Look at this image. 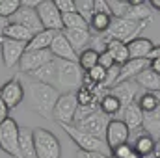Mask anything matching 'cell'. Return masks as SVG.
Returning a JSON list of instances; mask_svg holds the SVG:
<instances>
[{
	"instance_id": "6da1fadb",
	"label": "cell",
	"mask_w": 160,
	"mask_h": 158,
	"mask_svg": "<svg viewBox=\"0 0 160 158\" xmlns=\"http://www.w3.org/2000/svg\"><path fill=\"white\" fill-rule=\"evenodd\" d=\"M24 93H26V101H28V108L34 110L36 114H39L41 117L45 119H52V112H54V106L60 99V91L48 84H43L36 78H28L26 82V87H24Z\"/></svg>"
},
{
	"instance_id": "7a4b0ae2",
	"label": "cell",
	"mask_w": 160,
	"mask_h": 158,
	"mask_svg": "<svg viewBox=\"0 0 160 158\" xmlns=\"http://www.w3.org/2000/svg\"><path fill=\"white\" fill-rule=\"evenodd\" d=\"M82 69L78 63L75 62H65V60H58V67H56V80L54 86L62 95L63 93H77L82 86Z\"/></svg>"
},
{
	"instance_id": "3957f363",
	"label": "cell",
	"mask_w": 160,
	"mask_h": 158,
	"mask_svg": "<svg viewBox=\"0 0 160 158\" xmlns=\"http://www.w3.org/2000/svg\"><path fill=\"white\" fill-rule=\"evenodd\" d=\"M62 128H63V130H65V134H67V136L77 143L78 151L112 155V151H110V147H108V143H106L104 140H99V138H95V136H91V134H86V132L78 130V128H77V126H73V125H63Z\"/></svg>"
},
{
	"instance_id": "277c9868",
	"label": "cell",
	"mask_w": 160,
	"mask_h": 158,
	"mask_svg": "<svg viewBox=\"0 0 160 158\" xmlns=\"http://www.w3.org/2000/svg\"><path fill=\"white\" fill-rule=\"evenodd\" d=\"M147 22L149 21H145V22H134V21H128V19H114L110 30L104 34L102 39H104V43H108L110 39L130 43L132 39L138 37V32H142Z\"/></svg>"
},
{
	"instance_id": "5b68a950",
	"label": "cell",
	"mask_w": 160,
	"mask_h": 158,
	"mask_svg": "<svg viewBox=\"0 0 160 158\" xmlns=\"http://www.w3.org/2000/svg\"><path fill=\"white\" fill-rule=\"evenodd\" d=\"M19 138H21V126L17 125V121L9 117L4 123H0V151H4L11 158H22Z\"/></svg>"
},
{
	"instance_id": "8992f818",
	"label": "cell",
	"mask_w": 160,
	"mask_h": 158,
	"mask_svg": "<svg viewBox=\"0 0 160 158\" xmlns=\"http://www.w3.org/2000/svg\"><path fill=\"white\" fill-rule=\"evenodd\" d=\"M34 141H36V155L38 158H62L60 140L47 128H34Z\"/></svg>"
},
{
	"instance_id": "52a82bcc",
	"label": "cell",
	"mask_w": 160,
	"mask_h": 158,
	"mask_svg": "<svg viewBox=\"0 0 160 158\" xmlns=\"http://www.w3.org/2000/svg\"><path fill=\"white\" fill-rule=\"evenodd\" d=\"M78 110V101H77V93H63L60 95L54 112H52V119L58 125H75V116Z\"/></svg>"
},
{
	"instance_id": "ba28073f",
	"label": "cell",
	"mask_w": 160,
	"mask_h": 158,
	"mask_svg": "<svg viewBox=\"0 0 160 158\" xmlns=\"http://www.w3.org/2000/svg\"><path fill=\"white\" fill-rule=\"evenodd\" d=\"M38 15L45 30H52V32H63V19L60 9L56 7L54 0H41L39 7H38Z\"/></svg>"
},
{
	"instance_id": "9c48e42d",
	"label": "cell",
	"mask_w": 160,
	"mask_h": 158,
	"mask_svg": "<svg viewBox=\"0 0 160 158\" xmlns=\"http://www.w3.org/2000/svg\"><path fill=\"white\" fill-rule=\"evenodd\" d=\"M54 56L50 54V50H26L19 62V71L22 75H32L36 71H39L45 63H48Z\"/></svg>"
},
{
	"instance_id": "30bf717a",
	"label": "cell",
	"mask_w": 160,
	"mask_h": 158,
	"mask_svg": "<svg viewBox=\"0 0 160 158\" xmlns=\"http://www.w3.org/2000/svg\"><path fill=\"white\" fill-rule=\"evenodd\" d=\"M24 97H26L24 86H22V82H21L19 77L8 80V82L0 87V99L8 104L9 110H11V108H17V106L24 101Z\"/></svg>"
},
{
	"instance_id": "8fae6325",
	"label": "cell",
	"mask_w": 160,
	"mask_h": 158,
	"mask_svg": "<svg viewBox=\"0 0 160 158\" xmlns=\"http://www.w3.org/2000/svg\"><path fill=\"white\" fill-rule=\"evenodd\" d=\"M108 123H110V119L106 117L101 110H97L93 116H89L88 119H84L82 123H78L77 128L82 130V132H86V134H91V136L99 138V140H104L106 138V126H108Z\"/></svg>"
},
{
	"instance_id": "7c38bea8",
	"label": "cell",
	"mask_w": 160,
	"mask_h": 158,
	"mask_svg": "<svg viewBox=\"0 0 160 158\" xmlns=\"http://www.w3.org/2000/svg\"><path fill=\"white\" fill-rule=\"evenodd\" d=\"M0 52H2L4 65H6L8 69H11V67L19 65V62H21L22 54L26 52V43L0 37Z\"/></svg>"
},
{
	"instance_id": "4fadbf2b",
	"label": "cell",
	"mask_w": 160,
	"mask_h": 158,
	"mask_svg": "<svg viewBox=\"0 0 160 158\" xmlns=\"http://www.w3.org/2000/svg\"><path fill=\"white\" fill-rule=\"evenodd\" d=\"M128 138H130V130L125 125V121L123 119H110V123L106 126V138H104L110 151L123 145V143H128Z\"/></svg>"
},
{
	"instance_id": "5bb4252c",
	"label": "cell",
	"mask_w": 160,
	"mask_h": 158,
	"mask_svg": "<svg viewBox=\"0 0 160 158\" xmlns=\"http://www.w3.org/2000/svg\"><path fill=\"white\" fill-rule=\"evenodd\" d=\"M9 22H15V24L24 26V28H26V30H30L34 36L45 30V28H43V24H41V21H39L38 9H30V7H22V6H21V7H19V11L9 19Z\"/></svg>"
},
{
	"instance_id": "9a60e30c",
	"label": "cell",
	"mask_w": 160,
	"mask_h": 158,
	"mask_svg": "<svg viewBox=\"0 0 160 158\" xmlns=\"http://www.w3.org/2000/svg\"><path fill=\"white\" fill-rule=\"evenodd\" d=\"M50 54L58 60H65V62H78V54L75 52V48L71 47V43L63 36V32H58L56 37L50 45Z\"/></svg>"
},
{
	"instance_id": "2e32d148",
	"label": "cell",
	"mask_w": 160,
	"mask_h": 158,
	"mask_svg": "<svg viewBox=\"0 0 160 158\" xmlns=\"http://www.w3.org/2000/svg\"><path fill=\"white\" fill-rule=\"evenodd\" d=\"M127 47H128L130 60H149L155 50V43L149 37H136L130 43H127Z\"/></svg>"
},
{
	"instance_id": "e0dca14e",
	"label": "cell",
	"mask_w": 160,
	"mask_h": 158,
	"mask_svg": "<svg viewBox=\"0 0 160 158\" xmlns=\"http://www.w3.org/2000/svg\"><path fill=\"white\" fill-rule=\"evenodd\" d=\"M136 91H138V86L134 82H123V84H118L116 87L110 89V93L119 101L121 112L127 106H130L132 102H136Z\"/></svg>"
},
{
	"instance_id": "ac0fdd59",
	"label": "cell",
	"mask_w": 160,
	"mask_h": 158,
	"mask_svg": "<svg viewBox=\"0 0 160 158\" xmlns=\"http://www.w3.org/2000/svg\"><path fill=\"white\" fill-rule=\"evenodd\" d=\"M145 69H149V60H128L125 65H121L118 84L132 82L142 71H145Z\"/></svg>"
},
{
	"instance_id": "d6986e66",
	"label": "cell",
	"mask_w": 160,
	"mask_h": 158,
	"mask_svg": "<svg viewBox=\"0 0 160 158\" xmlns=\"http://www.w3.org/2000/svg\"><path fill=\"white\" fill-rule=\"evenodd\" d=\"M121 114H123V121H125V125L128 126L130 132H136L138 128L140 130L143 128V112H142V108H140L138 102H132Z\"/></svg>"
},
{
	"instance_id": "ffe728a7",
	"label": "cell",
	"mask_w": 160,
	"mask_h": 158,
	"mask_svg": "<svg viewBox=\"0 0 160 158\" xmlns=\"http://www.w3.org/2000/svg\"><path fill=\"white\" fill-rule=\"evenodd\" d=\"M132 147H134V151L140 155L142 158H147V156H155V147H157V140L153 138V136H149V134H145V132H142L140 136H136L134 138V141H132Z\"/></svg>"
},
{
	"instance_id": "44dd1931",
	"label": "cell",
	"mask_w": 160,
	"mask_h": 158,
	"mask_svg": "<svg viewBox=\"0 0 160 158\" xmlns=\"http://www.w3.org/2000/svg\"><path fill=\"white\" fill-rule=\"evenodd\" d=\"M106 52L114 58L116 65H125L128 60H130V54H128V47L127 43L123 41H118V39H110L106 43Z\"/></svg>"
},
{
	"instance_id": "7402d4cb",
	"label": "cell",
	"mask_w": 160,
	"mask_h": 158,
	"mask_svg": "<svg viewBox=\"0 0 160 158\" xmlns=\"http://www.w3.org/2000/svg\"><path fill=\"white\" fill-rule=\"evenodd\" d=\"M63 36L67 37L71 47L75 48V52H78V54L82 50H86L88 43L91 41L89 30H63Z\"/></svg>"
},
{
	"instance_id": "603a6c76",
	"label": "cell",
	"mask_w": 160,
	"mask_h": 158,
	"mask_svg": "<svg viewBox=\"0 0 160 158\" xmlns=\"http://www.w3.org/2000/svg\"><path fill=\"white\" fill-rule=\"evenodd\" d=\"M21 156L22 158H38L36 155V141H34V128H21Z\"/></svg>"
},
{
	"instance_id": "cb8c5ba5",
	"label": "cell",
	"mask_w": 160,
	"mask_h": 158,
	"mask_svg": "<svg viewBox=\"0 0 160 158\" xmlns=\"http://www.w3.org/2000/svg\"><path fill=\"white\" fill-rule=\"evenodd\" d=\"M132 82H134L138 87H143L145 91H160V77L157 73H153L151 69L142 71Z\"/></svg>"
},
{
	"instance_id": "d4e9b609",
	"label": "cell",
	"mask_w": 160,
	"mask_h": 158,
	"mask_svg": "<svg viewBox=\"0 0 160 158\" xmlns=\"http://www.w3.org/2000/svg\"><path fill=\"white\" fill-rule=\"evenodd\" d=\"M56 34L58 32H52V30H43L39 34H36L26 45V50H50V45L56 37Z\"/></svg>"
},
{
	"instance_id": "484cf974",
	"label": "cell",
	"mask_w": 160,
	"mask_h": 158,
	"mask_svg": "<svg viewBox=\"0 0 160 158\" xmlns=\"http://www.w3.org/2000/svg\"><path fill=\"white\" fill-rule=\"evenodd\" d=\"M143 132L155 140L160 138V106L153 112H143Z\"/></svg>"
},
{
	"instance_id": "4316f807",
	"label": "cell",
	"mask_w": 160,
	"mask_h": 158,
	"mask_svg": "<svg viewBox=\"0 0 160 158\" xmlns=\"http://www.w3.org/2000/svg\"><path fill=\"white\" fill-rule=\"evenodd\" d=\"M2 37H6V39H11V41H21V43H30V39L34 37V34L30 32V30H26L24 26H21V24H15V22H9L8 26H6V30H4V36Z\"/></svg>"
},
{
	"instance_id": "83f0119b",
	"label": "cell",
	"mask_w": 160,
	"mask_h": 158,
	"mask_svg": "<svg viewBox=\"0 0 160 158\" xmlns=\"http://www.w3.org/2000/svg\"><path fill=\"white\" fill-rule=\"evenodd\" d=\"M56 67H58V58H52L48 63H45L39 71L32 73L30 77L36 80H39L43 84H48V86H54V80H56Z\"/></svg>"
},
{
	"instance_id": "f1b7e54d",
	"label": "cell",
	"mask_w": 160,
	"mask_h": 158,
	"mask_svg": "<svg viewBox=\"0 0 160 158\" xmlns=\"http://www.w3.org/2000/svg\"><path fill=\"white\" fill-rule=\"evenodd\" d=\"M99 56H101V52L99 50H95L93 47L91 48H86V50H82L78 54V67L84 71V73H88V71H91L93 67H97L99 65Z\"/></svg>"
},
{
	"instance_id": "f546056e",
	"label": "cell",
	"mask_w": 160,
	"mask_h": 158,
	"mask_svg": "<svg viewBox=\"0 0 160 158\" xmlns=\"http://www.w3.org/2000/svg\"><path fill=\"white\" fill-rule=\"evenodd\" d=\"M99 110H101L106 117H114V116L121 114V104H119V101L108 91V93L101 99V102H99Z\"/></svg>"
},
{
	"instance_id": "4dcf8cb0",
	"label": "cell",
	"mask_w": 160,
	"mask_h": 158,
	"mask_svg": "<svg viewBox=\"0 0 160 158\" xmlns=\"http://www.w3.org/2000/svg\"><path fill=\"white\" fill-rule=\"evenodd\" d=\"M151 6H147V2L140 4V6H130L128 13L125 15V19L128 21H134V22H145V21H151L153 15H151Z\"/></svg>"
},
{
	"instance_id": "1f68e13d",
	"label": "cell",
	"mask_w": 160,
	"mask_h": 158,
	"mask_svg": "<svg viewBox=\"0 0 160 158\" xmlns=\"http://www.w3.org/2000/svg\"><path fill=\"white\" fill-rule=\"evenodd\" d=\"M62 19H63V30H89V22L77 11L62 15Z\"/></svg>"
},
{
	"instance_id": "d6a6232c",
	"label": "cell",
	"mask_w": 160,
	"mask_h": 158,
	"mask_svg": "<svg viewBox=\"0 0 160 158\" xmlns=\"http://www.w3.org/2000/svg\"><path fill=\"white\" fill-rule=\"evenodd\" d=\"M112 17L110 15H102V13H95L93 15V19L89 21V28H93L95 32H99V34H106L108 30H110V26H112Z\"/></svg>"
},
{
	"instance_id": "836d02e7",
	"label": "cell",
	"mask_w": 160,
	"mask_h": 158,
	"mask_svg": "<svg viewBox=\"0 0 160 158\" xmlns=\"http://www.w3.org/2000/svg\"><path fill=\"white\" fill-rule=\"evenodd\" d=\"M136 102L140 104L142 112H153V110H157V108H158V99H157L155 91H145V93L136 101Z\"/></svg>"
},
{
	"instance_id": "e575fe53",
	"label": "cell",
	"mask_w": 160,
	"mask_h": 158,
	"mask_svg": "<svg viewBox=\"0 0 160 158\" xmlns=\"http://www.w3.org/2000/svg\"><path fill=\"white\" fill-rule=\"evenodd\" d=\"M110 11H112V19H125V15L130 9L128 0H108Z\"/></svg>"
},
{
	"instance_id": "d590c367",
	"label": "cell",
	"mask_w": 160,
	"mask_h": 158,
	"mask_svg": "<svg viewBox=\"0 0 160 158\" xmlns=\"http://www.w3.org/2000/svg\"><path fill=\"white\" fill-rule=\"evenodd\" d=\"M75 6H77V13H80L88 22L93 19V15H95V0H77Z\"/></svg>"
},
{
	"instance_id": "8d00e7d4",
	"label": "cell",
	"mask_w": 160,
	"mask_h": 158,
	"mask_svg": "<svg viewBox=\"0 0 160 158\" xmlns=\"http://www.w3.org/2000/svg\"><path fill=\"white\" fill-rule=\"evenodd\" d=\"M21 7V0H0V17L11 19Z\"/></svg>"
},
{
	"instance_id": "74e56055",
	"label": "cell",
	"mask_w": 160,
	"mask_h": 158,
	"mask_svg": "<svg viewBox=\"0 0 160 158\" xmlns=\"http://www.w3.org/2000/svg\"><path fill=\"white\" fill-rule=\"evenodd\" d=\"M112 156L114 158H142L132 147V143H123L119 147L112 149Z\"/></svg>"
},
{
	"instance_id": "f35d334b",
	"label": "cell",
	"mask_w": 160,
	"mask_h": 158,
	"mask_svg": "<svg viewBox=\"0 0 160 158\" xmlns=\"http://www.w3.org/2000/svg\"><path fill=\"white\" fill-rule=\"evenodd\" d=\"M88 77L93 80V84L102 86V84H104V80H106V69H102L101 65H97V67H93L91 71H88Z\"/></svg>"
},
{
	"instance_id": "ab89813d",
	"label": "cell",
	"mask_w": 160,
	"mask_h": 158,
	"mask_svg": "<svg viewBox=\"0 0 160 158\" xmlns=\"http://www.w3.org/2000/svg\"><path fill=\"white\" fill-rule=\"evenodd\" d=\"M54 2H56V7L60 9L62 15H67V13H75L77 11L75 0H54Z\"/></svg>"
},
{
	"instance_id": "60d3db41",
	"label": "cell",
	"mask_w": 160,
	"mask_h": 158,
	"mask_svg": "<svg viewBox=\"0 0 160 158\" xmlns=\"http://www.w3.org/2000/svg\"><path fill=\"white\" fill-rule=\"evenodd\" d=\"M99 65L102 67V69H106V71H110L112 67H116V62H114V58L104 50V52H101V56H99Z\"/></svg>"
},
{
	"instance_id": "b9f144b4",
	"label": "cell",
	"mask_w": 160,
	"mask_h": 158,
	"mask_svg": "<svg viewBox=\"0 0 160 158\" xmlns=\"http://www.w3.org/2000/svg\"><path fill=\"white\" fill-rule=\"evenodd\" d=\"M95 13H102V15H110L112 17L108 0H95Z\"/></svg>"
},
{
	"instance_id": "7bdbcfd3",
	"label": "cell",
	"mask_w": 160,
	"mask_h": 158,
	"mask_svg": "<svg viewBox=\"0 0 160 158\" xmlns=\"http://www.w3.org/2000/svg\"><path fill=\"white\" fill-rule=\"evenodd\" d=\"M6 119H9V108H8V104L0 99V123H4Z\"/></svg>"
},
{
	"instance_id": "ee69618b",
	"label": "cell",
	"mask_w": 160,
	"mask_h": 158,
	"mask_svg": "<svg viewBox=\"0 0 160 158\" xmlns=\"http://www.w3.org/2000/svg\"><path fill=\"white\" fill-rule=\"evenodd\" d=\"M41 4V0H21L22 7H30V9H38Z\"/></svg>"
},
{
	"instance_id": "f6af8a7d",
	"label": "cell",
	"mask_w": 160,
	"mask_h": 158,
	"mask_svg": "<svg viewBox=\"0 0 160 158\" xmlns=\"http://www.w3.org/2000/svg\"><path fill=\"white\" fill-rule=\"evenodd\" d=\"M149 69L160 77V58H153V60H149Z\"/></svg>"
},
{
	"instance_id": "bcb514c9",
	"label": "cell",
	"mask_w": 160,
	"mask_h": 158,
	"mask_svg": "<svg viewBox=\"0 0 160 158\" xmlns=\"http://www.w3.org/2000/svg\"><path fill=\"white\" fill-rule=\"evenodd\" d=\"M9 24V19H4V17H0V37L4 36V30H6V26Z\"/></svg>"
},
{
	"instance_id": "7dc6e473",
	"label": "cell",
	"mask_w": 160,
	"mask_h": 158,
	"mask_svg": "<svg viewBox=\"0 0 160 158\" xmlns=\"http://www.w3.org/2000/svg\"><path fill=\"white\" fill-rule=\"evenodd\" d=\"M149 6H151L153 9H157V11H160V0H151V2H149Z\"/></svg>"
},
{
	"instance_id": "c3c4849f",
	"label": "cell",
	"mask_w": 160,
	"mask_h": 158,
	"mask_svg": "<svg viewBox=\"0 0 160 158\" xmlns=\"http://www.w3.org/2000/svg\"><path fill=\"white\" fill-rule=\"evenodd\" d=\"M153 58H160V47H155V50H153V54H151L149 60H153Z\"/></svg>"
},
{
	"instance_id": "681fc988",
	"label": "cell",
	"mask_w": 160,
	"mask_h": 158,
	"mask_svg": "<svg viewBox=\"0 0 160 158\" xmlns=\"http://www.w3.org/2000/svg\"><path fill=\"white\" fill-rule=\"evenodd\" d=\"M160 155V138L157 140V147H155V156H158Z\"/></svg>"
},
{
	"instance_id": "f907efd6",
	"label": "cell",
	"mask_w": 160,
	"mask_h": 158,
	"mask_svg": "<svg viewBox=\"0 0 160 158\" xmlns=\"http://www.w3.org/2000/svg\"><path fill=\"white\" fill-rule=\"evenodd\" d=\"M155 95H157V99H158V106H160V91H155Z\"/></svg>"
},
{
	"instance_id": "816d5d0a",
	"label": "cell",
	"mask_w": 160,
	"mask_h": 158,
	"mask_svg": "<svg viewBox=\"0 0 160 158\" xmlns=\"http://www.w3.org/2000/svg\"><path fill=\"white\" fill-rule=\"evenodd\" d=\"M155 158H160V155H158V156H155Z\"/></svg>"
}]
</instances>
